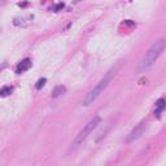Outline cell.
Wrapping results in <instances>:
<instances>
[{
	"mask_svg": "<svg viewBox=\"0 0 166 166\" xmlns=\"http://www.w3.org/2000/svg\"><path fill=\"white\" fill-rule=\"evenodd\" d=\"M11 94H12V87H9V86H5V87H3V88H0V96H2V97L8 96Z\"/></svg>",
	"mask_w": 166,
	"mask_h": 166,
	"instance_id": "cell-9",
	"label": "cell"
},
{
	"mask_svg": "<svg viewBox=\"0 0 166 166\" xmlns=\"http://www.w3.org/2000/svg\"><path fill=\"white\" fill-rule=\"evenodd\" d=\"M144 130H145V125L144 123H140V125H138L136 127H135L131 132L127 135V143H131V142H134V140H136V139H139L143 135L144 132Z\"/></svg>",
	"mask_w": 166,
	"mask_h": 166,
	"instance_id": "cell-4",
	"label": "cell"
},
{
	"mask_svg": "<svg viewBox=\"0 0 166 166\" xmlns=\"http://www.w3.org/2000/svg\"><path fill=\"white\" fill-rule=\"evenodd\" d=\"M164 49H165V40H164V39H160V40L155 42L151 46L149 49L145 52V55L143 56L140 64H139V68H140V69H147V68L152 66V65L157 61V59L161 56V53L164 52Z\"/></svg>",
	"mask_w": 166,
	"mask_h": 166,
	"instance_id": "cell-1",
	"label": "cell"
},
{
	"mask_svg": "<svg viewBox=\"0 0 166 166\" xmlns=\"http://www.w3.org/2000/svg\"><path fill=\"white\" fill-rule=\"evenodd\" d=\"M109 81H110V73L107 74V75L104 77L103 79L95 86V88H94V90H91L90 92L86 95V97H85V100H83V103H82L83 105H86V107H87V105H90V104H92V103L95 101V100L100 96V94H101L103 91L107 88V86H108Z\"/></svg>",
	"mask_w": 166,
	"mask_h": 166,
	"instance_id": "cell-2",
	"label": "cell"
},
{
	"mask_svg": "<svg viewBox=\"0 0 166 166\" xmlns=\"http://www.w3.org/2000/svg\"><path fill=\"white\" fill-rule=\"evenodd\" d=\"M100 121H101V120H100V117H95V118L91 120L88 123H87L85 127L79 131V134L75 136V139H74V142H73V145L77 147V145H79L81 143L85 142L86 139H87V136H88V135L92 132L96 127H97V125L100 123Z\"/></svg>",
	"mask_w": 166,
	"mask_h": 166,
	"instance_id": "cell-3",
	"label": "cell"
},
{
	"mask_svg": "<svg viewBox=\"0 0 166 166\" xmlns=\"http://www.w3.org/2000/svg\"><path fill=\"white\" fill-rule=\"evenodd\" d=\"M109 127H110V122H108V123H107L105 129L103 127V129L97 132V135H96V139H95V143H99V142H100V139H103L104 136H105V134H107V131L109 130Z\"/></svg>",
	"mask_w": 166,
	"mask_h": 166,
	"instance_id": "cell-8",
	"label": "cell"
},
{
	"mask_svg": "<svg viewBox=\"0 0 166 166\" xmlns=\"http://www.w3.org/2000/svg\"><path fill=\"white\" fill-rule=\"evenodd\" d=\"M165 110V100L164 99H158L156 101V109H155V116L156 117H161V114L164 113Z\"/></svg>",
	"mask_w": 166,
	"mask_h": 166,
	"instance_id": "cell-6",
	"label": "cell"
},
{
	"mask_svg": "<svg viewBox=\"0 0 166 166\" xmlns=\"http://www.w3.org/2000/svg\"><path fill=\"white\" fill-rule=\"evenodd\" d=\"M64 7H65V5H64V3H59L57 5H55L53 8H52V11H53V12H59V11L62 9Z\"/></svg>",
	"mask_w": 166,
	"mask_h": 166,
	"instance_id": "cell-11",
	"label": "cell"
},
{
	"mask_svg": "<svg viewBox=\"0 0 166 166\" xmlns=\"http://www.w3.org/2000/svg\"><path fill=\"white\" fill-rule=\"evenodd\" d=\"M65 92H66V87L65 86H57V87H55V90H53V92H52V97H59V96L61 95H64Z\"/></svg>",
	"mask_w": 166,
	"mask_h": 166,
	"instance_id": "cell-7",
	"label": "cell"
},
{
	"mask_svg": "<svg viewBox=\"0 0 166 166\" xmlns=\"http://www.w3.org/2000/svg\"><path fill=\"white\" fill-rule=\"evenodd\" d=\"M31 60H29V59H25V60H22L21 62L18 64V66H17V73L18 74H21V73H24V72H26V70H29L30 68H31Z\"/></svg>",
	"mask_w": 166,
	"mask_h": 166,
	"instance_id": "cell-5",
	"label": "cell"
},
{
	"mask_svg": "<svg viewBox=\"0 0 166 166\" xmlns=\"http://www.w3.org/2000/svg\"><path fill=\"white\" fill-rule=\"evenodd\" d=\"M46 82H47V79H46V78H40V79H39V81L37 82V85H35V88H37V90H40L42 87L46 85Z\"/></svg>",
	"mask_w": 166,
	"mask_h": 166,
	"instance_id": "cell-10",
	"label": "cell"
}]
</instances>
